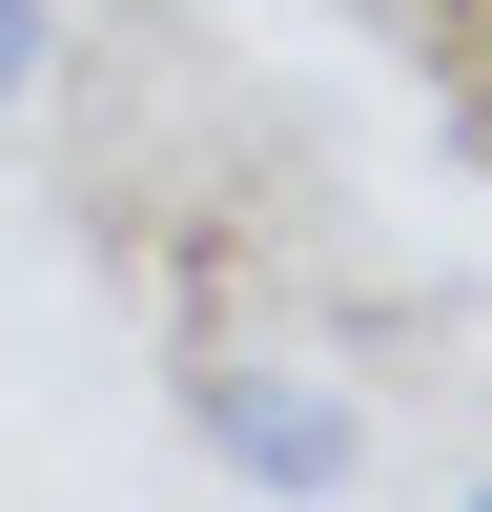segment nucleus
I'll use <instances>...</instances> for the list:
<instances>
[{
    "label": "nucleus",
    "instance_id": "nucleus-1",
    "mask_svg": "<svg viewBox=\"0 0 492 512\" xmlns=\"http://www.w3.org/2000/svg\"><path fill=\"white\" fill-rule=\"evenodd\" d=\"M185 431H205V472H246V492H349L369 472V410L328 390V369H287V349H205Z\"/></svg>",
    "mask_w": 492,
    "mask_h": 512
},
{
    "label": "nucleus",
    "instance_id": "nucleus-2",
    "mask_svg": "<svg viewBox=\"0 0 492 512\" xmlns=\"http://www.w3.org/2000/svg\"><path fill=\"white\" fill-rule=\"evenodd\" d=\"M41 82H62V0H0V123H21Z\"/></svg>",
    "mask_w": 492,
    "mask_h": 512
}]
</instances>
